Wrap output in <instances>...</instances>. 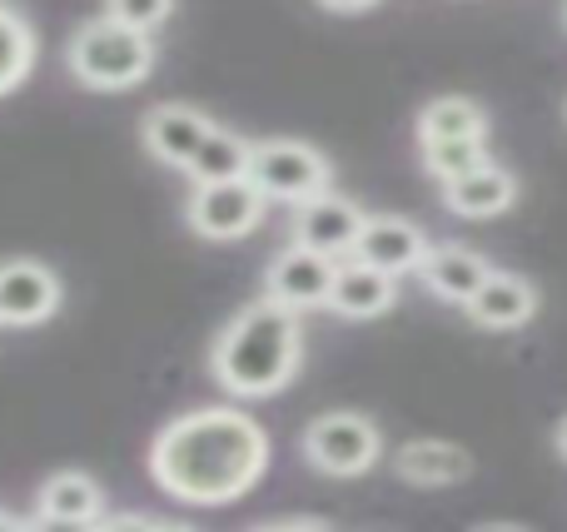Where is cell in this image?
I'll use <instances>...</instances> for the list:
<instances>
[{
	"instance_id": "obj_10",
	"label": "cell",
	"mask_w": 567,
	"mask_h": 532,
	"mask_svg": "<svg viewBox=\"0 0 567 532\" xmlns=\"http://www.w3.org/2000/svg\"><path fill=\"white\" fill-rule=\"evenodd\" d=\"M429 249H433L429 234H423L413 219L369 215V225H363L359 244H353V259H363V264L383 269V274H413V269H423Z\"/></svg>"
},
{
	"instance_id": "obj_25",
	"label": "cell",
	"mask_w": 567,
	"mask_h": 532,
	"mask_svg": "<svg viewBox=\"0 0 567 532\" xmlns=\"http://www.w3.org/2000/svg\"><path fill=\"white\" fill-rule=\"evenodd\" d=\"M553 448H558V453L567 458V418H563V424H558V434H553Z\"/></svg>"
},
{
	"instance_id": "obj_7",
	"label": "cell",
	"mask_w": 567,
	"mask_h": 532,
	"mask_svg": "<svg viewBox=\"0 0 567 532\" xmlns=\"http://www.w3.org/2000/svg\"><path fill=\"white\" fill-rule=\"evenodd\" d=\"M333 274H339V259H333V254H319V249H309V244H289L275 264H269L265 294L279 299V304L293 309V314L329 309Z\"/></svg>"
},
{
	"instance_id": "obj_9",
	"label": "cell",
	"mask_w": 567,
	"mask_h": 532,
	"mask_svg": "<svg viewBox=\"0 0 567 532\" xmlns=\"http://www.w3.org/2000/svg\"><path fill=\"white\" fill-rule=\"evenodd\" d=\"M60 309V279L35 259H6L0 264V324L30 328L45 324Z\"/></svg>"
},
{
	"instance_id": "obj_8",
	"label": "cell",
	"mask_w": 567,
	"mask_h": 532,
	"mask_svg": "<svg viewBox=\"0 0 567 532\" xmlns=\"http://www.w3.org/2000/svg\"><path fill=\"white\" fill-rule=\"evenodd\" d=\"M363 225H369V215H363L353 199L333 195V189H323V195L293 205V244H309V249L333 254V259L353 254Z\"/></svg>"
},
{
	"instance_id": "obj_16",
	"label": "cell",
	"mask_w": 567,
	"mask_h": 532,
	"mask_svg": "<svg viewBox=\"0 0 567 532\" xmlns=\"http://www.w3.org/2000/svg\"><path fill=\"white\" fill-rule=\"evenodd\" d=\"M399 304V274H383V269L363 264V259H339V274H333V294L329 309L343 319H379Z\"/></svg>"
},
{
	"instance_id": "obj_21",
	"label": "cell",
	"mask_w": 567,
	"mask_h": 532,
	"mask_svg": "<svg viewBox=\"0 0 567 532\" xmlns=\"http://www.w3.org/2000/svg\"><path fill=\"white\" fill-rule=\"evenodd\" d=\"M419 159L439 185H449V179L473 175L478 165H488L493 155H488V139H429V145H419Z\"/></svg>"
},
{
	"instance_id": "obj_23",
	"label": "cell",
	"mask_w": 567,
	"mask_h": 532,
	"mask_svg": "<svg viewBox=\"0 0 567 532\" xmlns=\"http://www.w3.org/2000/svg\"><path fill=\"white\" fill-rule=\"evenodd\" d=\"M323 10H343V15H353V10H369V6H379V0H319Z\"/></svg>"
},
{
	"instance_id": "obj_1",
	"label": "cell",
	"mask_w": 567,
	"mask_h": 532,
	"mask_svg": "<svg viewBox=\"0 0 567 532\" xmlns=\"http://www.w3.org/2000/svg\"><path fill=\"white\" fill-rule=\"evenodd\" d=\"M269 473V434L239 408H195L169 418L150 444V478L159 493L195 508H225L255 493Z\"/></svg>"
},
{
	"instance_id": "obj_22",
	"label": "cell",
	"mask_w": 567,
	"mask_h": 532,
	"mask_svg": "<svg viewBox=\"0 0 567 532\" xmlns=\"http://www.w3.org/2000/svg\"><path fill=\"white\" fill-rule=\"evenodd\" d=\"M169 10H175V0H105V15L125 20L135 30H150V35L169 20Z\"/></svg>"
},
{
	"instance_id": "obj_18",
	"label": "cell",
	"mask_w": 567,
	"mask_h": 532,
	"mask_svg": "<svg viewBox=\"0 0 567 532\" xmlns=\"http://www.w3.org/2000/svg\"><path fill=\"white\" fill-rule=\"evenodd\" d=\"M429 139H488V109L468 95H439L419 109V145Z\"/></svg>"
},
{
	"instance_id": "obj_15",
	"label": "cell",
	"mask_w": 567,
	"mask_h": 532,
	"mask_svg": "<svg viewBox=\"0 0 567 532\" xmlns=\"http://www.w3.org/2000/svg\"><path fill=\"white\" fill-rule=\"evenodd\" d=\"M393 473L413 488H458L473 478V458L449 438H409L393 453Z\"/></svg>"
},
{
	"instance_id": "obj_24",
	"label": "cell",
	"mask_w": 567,
	"mask_h": 532,
	"mask_svg": "<svg viewBox=\"0 0 567 532\" xmlns=\"http://www.w3.org/2000/svg\"><path fill=\"white\" fill-rule=\"evenodd\" d=\"M269 528H323V518H279V523Z\"/></svg>"
},
{
	"instance_id": "obj_5",
	"label": "cell",
	"mask_w": 567,
	"mask_h": 532,
	"mask_svg": "<svg viewBox=\"0 0 567 532\" xmlns=\"http://www.w3.org/2000/svg\"><path fill=\"white\" fill-rule=\"evenodd\" d=\"M249 179L265 189L269 205H303V199L329 189L333 169L323 149L303 145V139H259L255 159H249Z\"/></svg>"
},
{
	"instance_id": "obj_12",
	"label": "cell",
	"mask_w": 567,
	"mask_h": 532,
	"mask_svg": "<svg viewBox=\"0 0 567 532\" xmlns=\"http://www.w3.org/2000/svg\"><path fill=\"white\" fill-rule=\"evenodd\" d=\"M463 314L473 319L478 328H493V334H508V328L533 324L538 314V284L523 274H508V269H493L483 279V289L463 304Z\"/></svg>"
},
{
	"instance_id": "obj_11",
	"label": "cell",
	"mask_w": 567,
	"mask_h": 532,
	"mask_svg": "<svg viewBox=\"0 0 567 532\" xmlns=\"http://www.w3.org/2000/svg\"><path fill=\"white\" fill-rule=\"evenodd\" d=\"M105 518V488L80 468L45 478L35 493V523L45 528H100Z\"/></svg>"
},
{
	"instance_id": "obj_20",
	"label": "cell",
	"mask_w": 567,
	"mask_h": 532,
	"mask_svg": "<svg viewBox=\"0 0 567 532\" xmlns=\"http://www.w3.org/2000/svg\"><path fill=\"white\" fill-rule=\"evenodd\" d=\"M30 70H35V30L10 6H0V95H10Z\"/></svg>"
},
{
	"instance_id": "obj_14",
	"label": "cell",
	"mask_w": 567,
	"mask_h": 532,
	"mask_svg": "<svg viewBox=\"0 0 567 532\" xmlns=\"http://www.w3.org/2000/svg\"><path fill=\"white\" fill-rule=\"evenodd\" d=\"M439 189H443V205L458 219H498L518 205V175L503 169L498 159H488V165H478L473 175H458Z\"/></svg>"
},
{
	"instance_id": "obj_3",
	"label": "cell",
	"mask_w": 567,
	"mask_h": 532,
	"mask_svg": "<svg viewBox=\"0 0 567 532\" xmlns=\"http://www.w3.org/2000/svg\"><path fill=\"white\" fill-rule=\"evenodd\" d=\"M65 65L90 90H130L155 70V40L115 15H90L65 45Z\"/></svg>"
},
{
	"instance_id": "obj_26",
	"label": "cell",
	"mask_w": 567,
	"mask_h": 532,
	"mask_svg": "<svg viewBox=\"0 0 567 532\" xmlns=\"http://www.w3.org/2000/svg\"><path fill=\"white\" fill-rule=\"evenodd\" d=\"M0 528H20V523H10V518H6V513H0Z\"/></svg>"
},
{
	"instance_id": "obj_6",
	"label": "cell",
	"mask_w": 567,
	"mask_h": 532,
	"mask_svg": "<svg viewBox=\"0 0 567 532\" xmlns=\"http://www.w3.org/2000/svg\"><path fill=\"white\" fill-rule=\"evenodd\" d=\"M265 189L255 179H219V185H195L185 205V219L199 239H245L265 225Z\"/></svg>"
},
{
	"instance_id": "obj_27",
	"label": "cell",
	"mask_w": 567,
	"mask_h": 532,
	"mask_svg": "<svg viewBox=\"0 0 567 532\" xmlns=\"http://www.w3.org/2000/svg\"><path fill=\"white\" fill-rule=\"evenodd\" d=\"M563 15H567V6H563Z\"/></svg>"
},
{
	"instance_id": "obj_19",
	"label": "cell",
	"mask_w": 567,
	"mask_h": 532,
	"mask_svg": "<svg viewBox=\"0 0 567 532\" xmlns=\"http://www.w3.org/2000/svg\"><path fill=\"white\" fill-rule=\"evenodd\" d=\"M249 159H255V145L235 129L215 125L209 139L199 145V155L189 159V185H219V179H245L249 175Z\"/></svg>"
},
{
	"instance_id": "obj_4",
	"label": "cell",
	"mask_w": 567,
	"mask_h": 532,
	"mask_svg": "<svg viewBox=\"0 0 567 532\" xmlns=\"http://www.w3.org/2000/svg\"><path fill=\"white\" fill-rule=\"evenodd\" d=\"M383 458V438L363 414H323L303 428V463L323 478H359Z\"/></svg>"
},
{
	"instance_id": "obj_2",
	"label": "cell",
	"mask_w": 567,
	"mask_h": 532,
	"mask_svg": "<svg viewBox=\"0 0 567 532\" xmlns=\"http://www.w3.org/2000/svg\"><path fill=\"white\" fill-rule=\"evenodd\" d=\"M299 358H303L299 314L265 294L259 304L239 309L219 328L215 348H209V374L229 398H269L299 374Z\"/></svg>"
},
{
	"instance_id": "obj_17",
	"label": "cell",
	"mask_w": 567,
	"mask_h": 532,
	"mask_svg": "<svg viewBox=\"0 0 567 532\" xmlns=\"http://www.w3.org/2000/svg\"><path fill=\"white\" fill-rule=\"evenodd\" d=\"M419 274H423V284H429L433 299L463 309L483 289V279L493 274V264L478 254V249H468V244H433Z\"/></svg>"
},
{
	"instance_id": "obj_13",
	"label": "cell",
	"mask_w": 567,
	"mask_h": 532,
	"mask_svg": "<svg viewBox=\"0 0 567 532\" xmlns=\"http://www.w3.org/2000/svg\"><path fill=\"white\" fill-rule=\"evenodd\" d=\"M209 129H215V119L199 115L195 105H155L145 115V125H140V135H145V149L159 159V165L189 169V159L199 155Z\"/></svg>"
}]
</instances>
